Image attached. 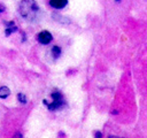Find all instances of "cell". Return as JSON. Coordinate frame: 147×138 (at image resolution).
Masks as SVG:
<instances>
[{"label": "cell", "instance_id": "1", "mask_svg": "<svg viewBox=\"0 0 147 138\" xmlns=\"http://www.w3.org/2000/svg\"><path fill=\"white\" fill-rule=\"evenodd\" d=\"M18 12L21 17L29 22V23H34L40 18L41 10L36 0H22L18 6Z\"/></svg>", "mask_w": 147, "mask_h": 138}, {"label": "cell", "instance_id": "2", "mask_svg": "<svg viewBox=\"0 0 147 138\" xmlns=\"http://www.w3.org/2000/svg\"><path fill=\"white\" fill-rule=\"evenodd\" d=\"M51 98H52V102H47V100H44V103H45V105L47 106V108H48L49 110H52V112L62 109V108L67 105L63 94H62L59 90H54V91L51 93Z\"/></svg>", "mask_w": 147, "mask_h": 138}, {"label": "cell", "instance_id": "3", "mask_svg": "<svg viewBox=\"0 0 147 138\" xmlns=\"http://www.w3.org/2000/svg\"><path fill=\"white\" fill-rule=\"evenodd\" d=\"M37 39H38V41H39L40 44H42V45H48V44L53 40V36H52V33L48 32L47 30H42V31H40V32L37 34Z\"/></svg>", "mask_w": 147, "mask_h": 138}, {"label": "cell", "instance_id": "4", "mask_svg": "<svg viewBox=\"0 0 147 138\" xmlns=\"http://www.w3.org/2000/svg\"><path fill=\"white\" fill-rule=\"evenodd\" d=\"M68 5V0H49V6L54 9H63Z\"/></svg>", "mask_w": 147, "mask_h": 138}, {"label": "cell", "instance_id": "5", "mask_svg": "<svg viewBox=\"0 0 147 138\" xmlns=\"http://www.w3.org/2000/svg\"><path fill=\"white\" fill-rule=\"evenodd\" d=\"M61 54H62V48H61L60 46L55 45V46L52 47V49H51V56H52L54 60H57V59L61 56Z\"/></svg>", "mask_w": 147, "mask_h": 138}, {"label": "cell", "instance_id": "6", "mask_svg": "<svg viewBox=\"0 0 147 138\" xmlns=\"http://www.w3.org/2000/svg\"><path fill=\"white\" fill-rule=\"evenodd\" d=\"M17 31V26L15 25L14 22H7L6 23V36H9L10 33Z\"/></svg>", "mask_w": 147, "mask_h": 138}, {"label": "cell", "instance_id": "7", "mask_svg": "<svg viewBox=\"0 0 147 138\" xmlns=\"http://www.w3.org/2000/svg\"><path fill=\"white\" fill-rule=\"evenodd\" d=\"M9 94H10V90H9L7 86H1V87H0V98L5 99V98H7Z\"/></svg>", "mask_w": 147, "mask_h": 138}, {"label": "cell", "instance_id": "8", "mask_svg": "<svg viewBox=\"0 0 147 138\" xmlns=\"http://www.w3.org/2000/svg\"><path fill=\"white\" fill-rule=\"evenodd\" d=\"M17 99H18V101H20L21 103H26V98H25V95H24V94H22V93H18V95H17Z\"/></svg>", "mask_w": 147, "mask_h": 138}, {"label": "cell", "instance_id": "9", "mask_svg": "<svg viewBox=\"0 0 147 138\" xmlns=\"http://www.w3.org/2000/svg\"><path fill=\"white\" fill-rule=\"evenodd\" d=\"M13 138H23V136H22V133H20V132H16V133L13 136Z\"/></svg>", "mask_w": 147, "mask_h": 138}, {"label": "cell", "instance_id": "10", "mask_svg": "<svg viewBox=\"0 0 147 138\" xmlns=\"http://www.w3.org/2000/svg\"><path fill=\"white\" fill-rule=\"evenodd\" d=\"M95 138H102V133L100 131H96L95 132Z\"/></svg>", "mask_w": 147, "mask_h": 138}, {"label": "cell", "instance_id": "11", "mask_svg": "<svg viewBox=\"0 0 147 138\" xmlns=\"http://www.w3.org/2000/svg\"><path fill=\"white\" fill-rule=\"evenodd\" d=\"M109 138H119V137H114V136H111V137H109Z\"/></svg>", "mask_w": 147, "mask_h": 138}, {"label": "cell", "instance_id": "12", "mask_svg": "<svg viewBox=\"0 0 147 138\" xmlns=\"http://www.w3.org/2000/svg\"><path fill=\"white\" fill-rule=\"evenodd\" d=\"M116 1H121V0H116Z\"/></svg>", "mask_w": 147, "mask_h": 138}]
</instances>
